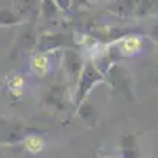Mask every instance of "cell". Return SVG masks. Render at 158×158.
Here are the masks:
<instances>
[{"instance_id":"cell-1","label":"cell","mask_w":158,"mask_h":158,"mask_svg":"<svg viewBox=\"0 0 158 158\" xmlns=\"http://www.w3.org/2000/svg\"><path fill=\"white\" fill-rule=\"evenodd\" d=\"M104 77H106L108 85L115 92L120 94L122 97H125L130 101H135L136 95H135V76L127 67L120 63H112L108 67V70H104Z\"/></svg>"},{"instance_id":"cell-2","label":"cell","mask_w":158,"mask_h":158,"mask_svg":"<svg viewBox=\"0 0 158 158\" xmlns=\"http://www.w3.org/2000/svg\"><path fill=\"white\" fill-rule=\"evenodd\" d=\"M106 82V77H104V71H101L95 63H85L84 68L79 74L77 81H76V94H74V103L81 104L85 97L92 92V89H95L98 84Z\"/></svg>"},{"instance_id":"cell-3","label":"cell","mask_w":158,"mask_h":158,"mask_svg":"<svg viewBox=\"0 0 158 158\" xmlns=\"http://www.w3.org/2000/svg\"><path fill=\"white\" fill-rule=\"evenodd\" d=\"M84 60L82 56L74 49H63L62 51V67L65 68L67 74H70L74 81H77L79 74L84 68Z\"/></svg>"},{"instance_id":"cell-4","label":"cell","mask_w":158,"mask_h":158,"mask_svg":"<svg viewBox=\"0 0 158 158\" xmlns=\"http://www.w3.org/2000/svg\"><path fill=\"white\" fill-rule=\"evenodd\" d=\"M115 46H117L118 54L120 56L131 57V56H138L139 52L142 51L144 41H142V38L138 36V35H125L115 43Z\"/></svg>"},{"instance_id":"cell-5","label":"cell","mask_w":158,"mask_h":158,"mask_svg":"<svg viewBox=\"0 0 158 158\" xmlns=\"http://www.w3.org/2000/svg\"><path fill=\"white\" fill-rule=\"evenodd\" d=\"M67 38L60 33H48V35H43L38 38L36 41V46H35V51L36 52H41V54H48L51 51H56V49H60L63 46H67Z\"/></svg>"},{"instance_id":"cell-6","label":"cell","mask_w":158,"mask_h":158,"mask_svg":"<svg viewBox=\"0 0 158 158\" xmlns=\"http://www.w3.org/2000/svg\"><path fill=\"white\" fill-rule=\"evenodd\" d=\"M136 3L138 0H112L111 3H108V10L120 19H130L135 18Z\"/></svg>"},{"instance_id":"cell-7","label":"cell","mask_w":158,"mask_h":158,"mask_svg":"<svg viewBox=\"0 0 158 158\" xmlns=\"http://www.w3.org/2000/svg\"><path fill=\"white\" fill-rule=\"evenodd\" d=\"M158 13V0H138L135 18L136 19H147L155 18Z\"/></svg>"},{"instance_id":"cell-8","label":"cell","mask_w":158,"mask_h":158,"mask_svg":"<svg viewBox=\"0 0 158 158\" xmlns=\"http://www.w3.org/2000/svg\"><path fill=\"white\" fill-rule=\"evenodd\" d=\"M46 101L49 104H54L57 108H62L65 104V101H67V85L65 84L51 85L48 94H46Z\"/></svg>"},{"instance_id":"cell-9","label":"cell","mask_w":158,"mask_h":158,"mask_svg":"<svg viewBox=\"0 0 158 158\" xmlns=\"http://www.w3.org/2000/svg\"><path fill=\"white\" fill-rule=\"evenodd\" d=\"M40 13L46 21H57L62 10L56 3V0H41L40 2Z\"/></svg>"},{"instance_id":"cell-10","label":"cell","mask_w":158,"mask_h":158,"mask_svg":"<svg viewBox=\"0 0 158 158\" xmlns=\"http://www.w3.org/2000/svg\"><path fill=\"white\" fill-rule=\"evenodd\" d=\"M22 22L24 19L13 8H0V27H13Z\"/></svg>"},{"instance_id":"cell-11","label":"cell","mask_w":158,"mask_h":158,"mask_svg":"<svg viewBox=\"0 0 158 158\" xmlns=\"http://www.w3.org/2000/svg\"><path fill=\"white\" fill-rule=\"evenodd\" d=\"M40 2H41V0H15L13 10L25 21V18H27L36 6H40Z\"/></svg>"},{"instance_id":"cell-12","label":"cell","mask_w":158,"mask_h":158,"mask_svg":"<svg viewBox=\"0 0 158 158\" xmlns=\"http://www.w3.org/2000/svg\"><path fill=\"white\" fill-rule=\"evenodd\" d=\"M32 68L36 74H46L51 70V63L46 54H41V52H36L33 56V63H32Z\"/></svg>"},{"instance_id":"cell-13","label":"cell","mask_w":158,"mask_h":158,"mask_svg":"<svg viewBox=\"0 0 158 158\" xmlns=\"http://www.w3.org/2000/svg\"><path fill=\"white\" fill-rule=\"evenodd\" d=\"M24 147L30 153H38V152L43 150L44 141H43V138H40V136H29L27 139L24 141Z\"/></svg>"},{"instance_id":"cell-14","label":"cell","mask_w":158,"mask_h":158,"mask_svg":"<svg viewBox=\"0 0 158 158\" xmlns=\"http://www.w3.org/2000/svg\"><path fill=\"white\" fill-rule=\"evenodd\" d=\"M149 73V79H150V84L153 85V89L158 90V62H152L147 68Z\"/></svg>"},{"instance_id":"cell-15","label":"cell","mask_w":158,"mask_h":158,"mask_svg":"<svg viewBox=\"0 0 158 158\" xmlns=\"http://www.w3.org/2000/svg\"><path fill=\"white\" fill-rule=\"evenodd\" d=\"M149 38L155 44H158V16H155L152 25H150V30H149Z\"/></svg>"},{"instance_id":"cell-16","label":"cell","mask_w":158,"mask_h":158,"mask_svg":"<svg viewBox=\"0 0 158 158\" xmlns=\"http://www.w3.org/2000/svg\"><path fill=\"white\" fill-rule=\"evenodd\" d=\"M56 3L59 5V8L62 11H68L71 6V0H56Z\"/></svg>"}]
</instances>
